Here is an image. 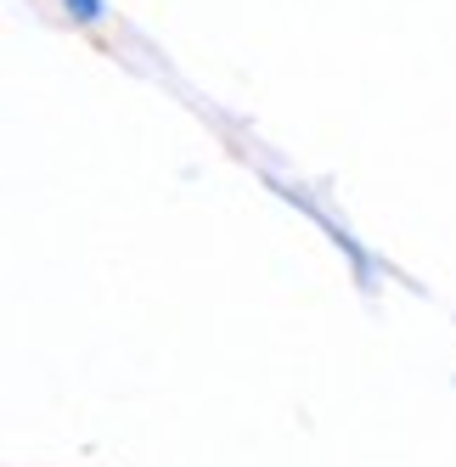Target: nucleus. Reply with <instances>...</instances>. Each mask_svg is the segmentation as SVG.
<instances>
[{"label": "nucleus", "mask_w": 456, "mask_h": 467, "mask_svg": "<svg viewBox=\"0 0 456 467\" xmlns=\"http://www.w3.org/2000/svg\"><path fill=\"white\" fill-rule=\"evenodd\" d=\"M68 12H79V17H96L102 6H96V0H68Z\"/></svg>", "instance_id": "1"}]
</instances>
